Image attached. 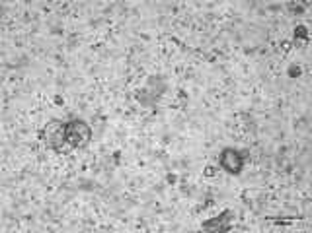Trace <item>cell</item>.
<instances>
[{"instance_id":"1","label":"cell","mask_w":312,"mask_h":233,"mask_svg":"<svg viewBox=\"0 0 312 233\" xmlns=\"http://www.w3.org/2000/svg\"><path fill=\"white\" fill-rule=\"evenodd\" d=\"M39 138L47 150H53L57 153H63V151L71 153L69 144H67V123H63V121H57V119L49 121L39 132Z\"/></svg>"},{"instance_id":"2","label":"cell","mask_w":312,"mask_h":233,"mask_svg":"<svg viewBox=\"0 0 312 233\" xmlns=\"http://www.w3.org/2000/svg\"><path fill=\"white\" fill-rule=\"evenodd\" d=\"M94 130L92 126L80 119H72L67 123V144L69 150H84L88 148V144L92 142Z\"/></svg>"},{"instance_id":"3","label":"cell","mask_w":312,"mask_h":233,"mask_svg":"<svg viewBox=\"0 0 312 233\" xmlns=\"http://www.w3.org/2000/svg\"><path fill=\"white\" fill-rule=\"evenodd\" d=\"M250 153H252V148H246V150L225 148L219 153V167H223L230 175H238L244 169V165L250 162Z\"/></svg>"},{"instance_id":"4","label":"cell","mask_w":312,"mask_h":233,"mask_svg":"<svg viewBox=\"0 0 312 233\" xmlns=\"http://www.w3.org/2000/svg\"><path fill=\"white\" fill-rule=\"evenodd\" d=\"M234 218H236L234 210H223L221 216H215V218L203 221L201 223V229H223V231L234 229V225H232Z\"/></svg>"},{"instance_id":"5","label":"cell","mask_w":312,"mask_h":233,"mask_svg":"<svg viewBox=\"0 0 312 233\" xmlns=\"http://www.w3.org/2000/svg\"><path fill=\"white\" fill-rule=\"evenodd\" d=\"M295 39H300V41H308V29H306V26H297V29H295Z\"/></svg>"},{"instance_id":"6","label":"cell","mask_w":312,"mask_h":233,"mask_svg":"<svg viewBox=\"0 0 312 233\" xmlns=\"http://www.w3.org/2000/svg\"><path fill=\"white\" fill-rule=\"evenodd\" d=\"M300 74H302V66H300L298 62H293V64L289 66V72H287V76H289V78H298Z\"/></svg>"},{"instance_id":"7","label":"cell","mask_w":312,"mask_h":233,"mask_svg":"<svg viewBox=\"0 0 312 233\" xmlns=\"http://www.w3.org/2000/svg\"><path fill=\"white\" fill-rule=\"evenodd\" d=\"M287 6H289V12H291V14H304V12H306L304 4H297V2H289Z\"/></svg>"},{"instance_id":"8","label":"cell","mask_w":312,"mask_h":233,"mask_svg":"<svg viewBox=\"0 0 312 233\" xmlns=\"http://www.w3.org/2000/svg\"><path fill=\"white\" fill-rule=\"evenodd\" d=\"M53 103H55L57 107H65V103H67V101H65V96H61V94H55V96H53Z\"/></svg>"}]
</instances>
